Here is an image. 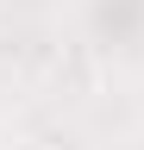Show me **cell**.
Instances as JSON below:
<instances>
[]
</instances>
